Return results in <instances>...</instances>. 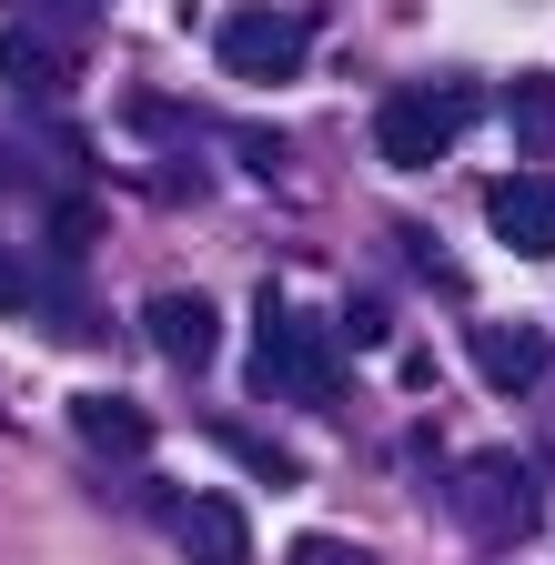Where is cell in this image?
I'll list each match as a JSON object with an SVG mask.
<instances>
[{
  "label": "cell",
  "mask_w": 555,
  "mask_h": 565,
  "mask_svg": "<svg viewBox=\"0 0 555 565\" xmlns=\"http://www.w3.org/2000/svg\"><path fill=\"white\" fill-rule=\"evenodd\" d=\"M445 494H455V525H465L474 545H525L535 515H545V494H535V465H525V455H465Z\"/></svg>",
  "instance_id": "6da1fadb"
},
{
  "label": "cell",
  "mask_w": 555,
  "mask_h": 565,
  "mask_svg": "<svg viewBox=\"0 0 555 565\" xmlns=\"http://www.w3.org/2000/svg\"><path fill=\"white\" fill-rule=\"evenodd\" d=\"M465 121H474V92H465V82H404V92H384V111H374V152H384L394 172H435V162L455 152Z\"/></svg>",
  "instance_id": "7a4b0ae2"
},
{
  "label": "cell",
  "mask_w": 555,
  "mask_h": 565,
  "mask_svg": "<svg viewBox=\"0 0 555 565\" xmlns=\"http://www.w3.org/2000/svg\"><path fill=\"white\" fill-rule=\"evenodd\" d=\"M263 384L293 404H343V353L313 313H293L284 294H263Z\"/></svg>",
  "instance_id": "3957f363"
},
{
  "label": "cell",
  "mask_w": 555,
  "mask_h": 565,
  "mask_svg": "<svg viewBox=\"0 0 555 565\" xmlns=\"http://www.w3.org/2000/svg\"><path fill=\"white\" fill-rule=\"evenodd\" d=\"M213 51H223L233 82H293V71L313 61V21L284 11V0H243V11H223Z\"/></svg>",
  "instance_id": "277c9868"
},
{
  "label": "cell",
  "mask_w": 555,
  "mask_h": 565,
  "mask_svg": "<svg viewBox=\"0 0 555 565\" xmlns=\"http://www.w3.org/2000/svg\"><path fill=\"white\" fill-rule=\"evenodd\" d=\"M484 223H495L505 253L555 263V182H545V172H505L495 192H484Z\"/></svg>",
  "instance_id": "5b68a950"
},
{
  "label": "cell",
  "mask_w": 555,
  "mask_h": 565,
  "mask_svg": "<svg viewBox=\"0 0 555 565\" xmlns=\"http://www.w3.org/2000/svg\"><path fill=\"white\" fill-rule=\"evenodd\" d=\"M162 515H172V535H182L192 565H253V525H243L233 494H172Z\"/></svg>",
  "instance_id": "8992f818"
},
{
  "label": "cell",
  "mask_w": 555,
  "mask_h": 565,
  "mask_svg": "<svg viewBox=\"0 0 555 565\" xmlns=\"http://www.w3.org/2000/svg\"><path fill=\"white\" fill-rule=\"evenodd\" d=\"M142 333H152V353L162 364H182V374H202L213 364V343H223V313L202 303V294H152V313H142Z\"/></svg>",
  "instance_id": "52a82bcc"
},
{
  "label": "cell",
  "mask_w": 555,
  "mask_h": 565,
  "mask_svg": "<svg viewBox=\"0 0 555 565\" xmlns=\"http://www.w3.org/2000/svg\"><path fill=\"white\" fill-rule=\"evenodd\" d=\"M474 364L484 384H505V394H535L555 374V353H545V323H474Z\"/></svg>",
  "instance_id": "ba28073f"
},
{
  "label": "cell",
  "mask_w": 555,
  "mask_h": 565,
  "mask_svg": "<svg viewBox=\"0 0 555 565\" xmlns=\"http://www.w3.org/2000/svg\"><path fill=\"white\" fill-rule=\"evenodd\" d=\"M72 424H82V445H102V455H152V414L131 404V394H72Z\"/></svg>",
  "instance_id": "9c48e42d"
},
{
  "label": "cell",
  "mask_w": 555,
  "mask_h": 565,
  "mask_svg": "<svg viewBox=\"0 0 555 565\" xmlns=\"http://www.w3.org/2000/svg\"><path fill=\"white\" fill-rule=\"evenodd\" d=\"M51 71H61V61H51L41 31H0V82H11V92H41Z\"/></svg>",
  "instance_id": "30bf717a"
},
{
  "label": "cell",
  "mask_w": 555,
  "mask_h": 565,
  "mask_svg": "<svg viewBox=\"0 0 555 565\" xmlns=\"http://www.w3.org/2000/svg\"><path fill=\"white\" fill-rule=\"evenodd\" d=\"M92 233H102V212H92V202H61V212H51V253H61V263H82Z\"/></svg>",
  "instance_id": "8fae6325"
},
{
  "label": "cell",
  "mask_w": 555,
  "mask_h": 565,
  "mask_svg": "<svg viewBox=\"0 0 555 565\" xmlns=\"http://www.w3.org/2000/svg\"><path fill=\"white\" fill-rule=\"evenodd\" d=\"M515 131L525 141H555V82H525L515 92Z\"/></svg>",
  "instance_id": "7c38bea8"
},
{
  "label": "cell",
  "mask_w": 555,
  "mask_h": 565,
  "mask_svg": "<svg viewBox=\"0 0 555 565\" xmlns=\"http://www.w3.org/2000/svg\"><path fill=\"white\" fill-rule=\"evenodd\" d=\"M293 565H374V545H343V535H293Z\"/></svg>",
  "instance_id": "4fadbf2b"
},
{
  "label": "cell",
  "mask_w": 555,
  "mask_h": 565,
  "mask_svg": "<svg viewBox=\"0 0 555 565\" xmlns=\"http://www.w3.org/2000/svg\"><path fill=\"white\" fill-rule=\"evenodd\" d=\"M41 303V282H31V263L21 253H0V313H31Z\"/></svg>",
  "instance_id": "5bb4252c"
}]
</instances>
